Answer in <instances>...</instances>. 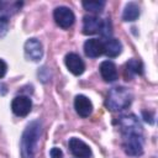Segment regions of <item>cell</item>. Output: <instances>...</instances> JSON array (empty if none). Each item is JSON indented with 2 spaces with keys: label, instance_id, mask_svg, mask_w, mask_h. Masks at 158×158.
I'll list each match as a JSON object with an SVG mask.
<instances>
[{
  "label": "cell",
  "instance_id": "cell-1",
  "mask_svg": "<svg viewBox=\"0 0 158 158\" xmlns=\"http://www.w3.org/2000/svg\"><path fill=\"white\" fill-rule=\"evenodd\" d=\"M116 122L120 127L123 152L130 157H141L143 154L144 136L143 127L136 115H121Z\"/></svg>",
  "mask_w": 158,
  "mask_h": 158
},
{
  "label": "cell",
  "instance_id": "cell-2",
  "mask_svg": "<svg viewBox=\"0 0 158 158\" xmlns=\"http://www.w3.org/2000/svg\"><path fill=\"white\" fill-rule=\"evenodd\" d=\"M42 135V122L40 120L31 121L22 132L20 141V151L22 158H33L40 137Z\"/></svg>",
  "mask_w": 158,
  "mask_h": 158
},
{
  "label": "cell",
  "instance_id": "cell-3",
  "mask_svg": "<svg viewBox=\"0 0 158 158\" xmlns=\"http://www.w3.org/2000/svg\"><path fill=\"white\" fill-rule=\"evenodd\" d=\"M132 102V93L125 86H114L107 93L105 106L112 112L127 109Z\"/></svg>",
  "mask_w": 158,
  "mask_h": 158
},
{
  "label": "cell",
  "instance_id": "cell-4",
  "mask_svg": "<svg viewBox=\"0 0 158 158\" xmlns=\"http://www.w3.org/2000/svg\"><path fill=\"white\" fill-rule=\"evenodd\" d=\"M53 19L56 23L62 28H69L75 21L74 12L67 6H58L53 11Z\"/></svg>",
  "mask_w": 158,
  "mask_h": 158
},
{
  "label": "cell",
  "instance_id": "cell-5",
  "mask_svg": "<svg viewBox=\"0 0 158 158\" xmlns=\"http://www.w3.org/2000/svg\"><path fill=\"white\" fill-rule=\"evenodd\" d=\"M31 109H32V101L26 95L15 96L11 101V110L16 116L25 117L31 112Z\"/></svg>",
  "mask_w": 158,
  "mask_h": 158
},
{
  "label": "cell",
  "instance_id": "cell-6",
  "mask_svg": "<svg viewBox=\"0 0 158 158\" xmlns=\"http://www.w3.org/2000/svg\"><path fill=\"white\" fill-rule=\"evenodd\" d=\"M23 49H25L26 58L30 60L38 62L43 57V47H42V43L37 38H28L25 42Z\"/></svg>",
  "mask_w": 158,
  "mask_h": 158
},
{
  "label": "cell",
  "instance_id": "cell-7",
  "mask_svg": "<svg viewBox=\"0 0 158 158\" xmlns=\"http://www.w3.org/2000/svg\"><path fill=\"white\" fill-rule=\"evenodd\" d=\"M69 149L72 152V154L75 158H90L91 157V148L80 138L77 137H72L68 142Z\"/></svg>",
  "mask_w": 158,
  "mask_h": 158
},
{
  "label": "cell",
  "instance_id": "cell-8",
  "mask_svg": "<svg viewBox=\"0 0 158 158\" xmlns=\"http://www.w3.org/2000/svg\"><path fill=\"white\" fill-rule=\"evenodd\" d=\"M64 63H65L67 69L72 74H74L77 77L81 75L84 73V70H85V63L81 59V57L79 54H77V53H73V52L68 53L65 56V58H64Z\"/></svg>",
  "mask_w": 158,
  "mask_h": 158
},
{
  "label": "cell",
  "instance_id": "cell-9",
  "mask_svg": "<svg viewBox=\"0 0 158 158\" xmlns=\"http://www.w3.org/2000/svg\"><path fill=\"white\" fill-rule=\"evenodd\" d=\"M22 1H4L0 0V21L9 22L10 17L20 11Z\"/></svg>",
  "mask_w": 158,
  "mask_h": 158
},
{
  "label": "cell",
  "instance_id": "cell-10",
  "mask_svg": "<svg viewBox=\"0 0 158 158\" xmlns=\"http://www.w3.org/2000/svg\"><path fill=\"white\" fill-rule=\"evenodd\" d=\"M104 20L95 15H85L83 17V33L84 35H94L99 33L102 27Z\"/></svg>",
  "mask_w": 158,
  "mask_h": 158
},
{
  "label": "cell",
  "instance_id": "cell-11",
  "mask_svg": "<svg viewBox=\"0 0 158 158\" xmlns=\"http://www.w3.org/2000/svg\"><path fill=\"white\" fill-rule=\"evenodd\" d=\"M74 109L80 117H89L93 112V102L85 95H77L74 99Z\"/></svg>",
  "mask_w": 158,
  "mask_h": 158
},
{
  "label": "cell",
  "instance_id": "cell-12",
  "mask_svg": "<svg viewBox=\"0 0 158 158\" xmlns=\"http://www.w3.org/2000/svg\"><path fill=\"white\" fill-rule=\"evenodd\" d=\"M84 53L89 58H98L104 54L102 41L99 38H89L84 43Z\"/></svg>",
  "mask_w": 158,
  "mask_h": 158
},
{
  "label": "cell",
  "instance_id": "cell-13",
  "mask_svg": "<svg viewBox=\"0 0 158 158\" xmlns=\"http://www.w3.org/2000/svg\"><path fill=\"white\" fill-rule=\"evenodd\" d=\"M99 70H100V74H101L102 79L105 81H107V83H112V81H115L118 78L116 65L111 60H104V62H101V64L99 67Z\"/></svg>",
  "mask_w": 158,
  "mask_h": 158
},
{
  "label": "cell",
  "instance_id": "cell-14",
  "mask_svg": "<svg viewBox=\"0 0 158 158\" xmlns=\"http://www.w3.org/2000/svg\"><path fill=\"white\" fill-rule=\"evenodd\" d=\"M102 46H104V53L109 58H115L122 52V43L114 37L104 40Z\"/></svg>",
  "mask_w": 158,
  "mask_h": 158
},
{
  "label": "cell",
  "instance_id": "cell-15",
  "mask_svg": "<svg viewBox=\"0 0 158 158\" xmlns=\"http://www.w3.org/2000/svg\"><path fill=\"white\" fill-rule=\"evenodd\" d=\"M142 74H143V64L141 60L132 58L126 63V67H125L126 80H131L135 75H142Z\"/></svg>",
  "mask_w": 158,
  "mask_h": 158
},
{
  "label": "cell",
  "instance_id": "cell-16",
  "mask_svg": "<svg viewBox=\"0 0 158 158\" xmlns=\"http://www.w3.org/2000/svg\"><path fill=\"white\" fill-rule=\"evenodd\" d=\"M138 16H139V6L136 2L126 4L122 12V20L126 22H132V21H136Z\"/></svg>",
  "mask_w": 158,
  "mask_h": 158
},
{
  "label": "cell",
  "instance_id": "cell-17",
  "mask_svg": "<svg viewBox=\"0 0 158 158\" xmlns=\"http://www.w3.org/2000/svg\"><path fill=\"white\" fill-rule=\"evenodd\" d=\"M105 1H83L81 5L86 10V11H90V12H101L104 6H105Z\"/></svg>",
  "mask_w": 158,
  "mask_h": 158
},
{
  "label": "cell",
  "instance_id": "cell-18",
  "mask_svg": "<svg viewBox=\"0 0 158 158\" xmlns=\"http://www.w3.org/2000/svg\"><path fill=\"white\" fill-rule=\"evenodd\" d=\"M49 156H51V158H63V152H62L60 148L53 147L49 151Z\"/></svg>",
  "mask_w": 158,
  "mask_h": 158
},
{
  "label": "cell",
  "instance_id": "cell-19",
  "mask_svg": "<svg viewBox=\"0 0 158 158\" xmlns=\"http://www.w3.org/2000/svg\"><path fill=\"white\" fill-rule=\"evenodd\" d=\"M142 116H143L146 122H148L151 125L154 123V114L153 112H151V111H142Z\"/></svg>",
  "mask_w": 158,
  "mask_h": 158
},
{
  "label": "cell",
  "instance_id": "cell-20",
  "mask_svg": "<svg viewBox=\"0 0 158 158\" xmlns=\"http://www.w3.org/2000/svg\"><path fill=\"white\" fill-rule=\"evenodd\" d=\"M7 28H9V22L0 21V38H2L7 33Z\"/></svg>",
  "mask_w": 158,
  "mask_h": 158
},
{
  "label": "cell",
  "instance_id": "cell-21",
  "mask_svg": "<svg viewBox=\"0 0 158 158\" xmlns=\"http://www.w3.org/2000/svg\"><path fill=\"white\" fill-rule=\"evenodd\" d=\"M6 72H7V64L2 59H0V79L5 77Z\"/></svg>",
  "mask_w": 158,
  "mask_h": 158
},
{
  "label": "cell",
  "instance_id": "cell-22",
  "mask_svg": "<svg viewBox=\"0 0 158 158\" xmlns=\"http://www.w3.org/2000/svg\"><path fill=\"white\" fill-rule=\"evenodd\" d=\"M7 93V89H6V85L4 83H0V95H5Z\"/></svg>",
  "mask_w": 158,
  "mask_h": 158
}]
</instances>
